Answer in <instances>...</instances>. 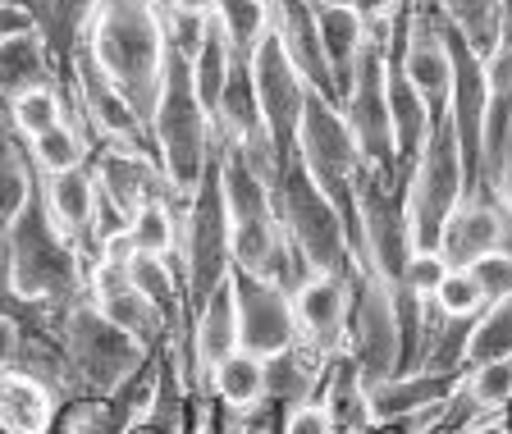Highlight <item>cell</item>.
<instances>
[{
  "label": "cell",
  "instance_id": "cell-27",
  "mask_svg": "<svg viewBox=\"0 0 512 434\" xmlns=\"http://www.w3.org/2000/svg\"><path fill=\"white\" fill-rule=\"evenodd\" d=\"M32 192H37V170L28 160V142L5 124V110H0V243L14 229V220L28 211Z\"/></svg>",
  "mask_w": 512,
  "mask_h": 434
},
{
  "label": "cell",
  "instance_id": "cell-39",
  "mask_svg": "<svg viewBox=\"0 0 512 434\" xmlns=\"http://www.w3.org/2000/svg\"><path fill=\"white\" fill-rule=\"evenodd\" d=\"M279 434H339V430H334V416L325 403H298L284 412Z\"/></svg>",
  "mask_w": 512,
  "mask_h": 434
},
{
  "label": "cell",
  "instance_id": "cell-35",
  "mask_svg": "<svg viewBox=\"0 0 512 434\" xmlns=\"http://www.w3.org/2000/svg\"><path fill=\"white\" fill-rule=\"evenodd\" d=\"M458 389L467 393V403L476 407L480 416H499L503 407H512V357L485 361V366H467Z\"/></svg>",
  "mask_w": 512,
  "mask_h": 434
},
{
  "label": "cell",
  "instance_id": "cell-36",
  "mask_svg": "<svg viewBox=\"0 0 512 434\" xmlns=\"http://www.w3.org/2000/svg\"><path fill=\"white\" fill-rule=\"evenodd\" d=\"M215 19L229 32L234 55H252V46L270 28V0H215Z\"/></svg>",
  "mask_w": 512,
  "mask_h": 434
},
{
  "label": "cell",
  "instance_id": "cell-43",
  "mask_svg": "<svg viewBox=\"0 0 512 434\" xmlns=\"http://www.w3.org/2000/svg\"><path fill=\"white\" fill-rule=\"evenodd\" d=\"M165 10L192 14V19H211V14H215V0H165Z\"/></svg>",
  "mask_w": 512,
  "mask_h": 434
},
{
  "label": "cell",
  "instance_id": "cell-13",
  "mask_svg": "<svg viewBox=\"0 0 512 434\" xmlns=\"http://www.w3.org/2000/svg\"><path fill=\"white\" fill-rule=\"evenodd\" d=\"M87 302H92L110 325H119L124 334H133L147 352H160V343H174V334H170V325L160 320V311L133 288V279H128V261L96 256V261L87 265Z\"/></svg>",
  "mask_w": 512,
  "mask_h": 434
},
{
  "label": "cell",
  "instance_id": "cell-5",
  "mask_svg": "<svg viewBox=\"0 0 512 434\" xmlns=\"http://www.w3.org/2000/svg\"><path fill=\"white\" fill-rule=\"evenodd\" d=\"M298 160L307 165V174L316 179V188L330 197V206L339 211L343 229H348L352 261L362 256V220H357V183H362L366 160L352 142L348 124H343L339 106L325 101L320 92H307L302 106V128H298Z\"/></svg>",
  "mask_w": 512,
  "mask_h": 434
},
{
  "label": "cell",
  "instance_id": "cell-41",
  "mask_svg": "<svg viewBox=\"0 0 512 434\" xmlns=\"http://www.w3.org/2000/svg\"><path fill=\"white\" fill-rule=\"evenodd\" d=\"M28 32H37L28 5H19V0H0V42H5V37H28Z\"/></svg>",
  "mask_w": 512,
  "mask_h": 434
},
{
  "label": "cell",
  "instance_id": "cell-45",
  "mask_svg": "<svg viewBox=\"0 0 512 434\" xmlns=\"http://www.w3.org/2000/svg\"><path fill=\"white\" fill-rule=\"evenodd\" d=\"M503 10H508V14H512V0H503Z\"/></svg>",
  "mask_w": 512,
  "mask_h": 434
},
{
  "label": "cell",
  "instance_id": "cell-4",
  "mask_svg": "<svg viewBox=\"0 0 512 434\" xmlns=\"http://www.w3.org/2000/svg\"><path fill=\"white\" fill-rule=\"evenodd\" d=\"M215 170H220L229 238H234V270L256 279H279L284 265V229L275 211V183L247 170L229 142H215Z\"/></svg>",
  "mask_w": 512,
  "mask_h": 434
},
{
  "label": "cell",
  "instance_id": "cell-40",
  "mask_svg": "<svg viewBox=\"0 0 512 434\" xmlns=\"http://www.w3.org/2000/svg\"><path fill=\"white\" fill-rule=\"evenodd\" d=\"M23 343H28V329L14 311L0 307V371H19L23 361Z\"/></svg>",
  "mask_w": 512,
  "mask_h": 434
},
{
  "label": "cell",
  "instance_id": "cell-1",
  "mask_svg": "<svg viewBox=\"0 0 512 434\" xmlns=\"http://www.w3.org/2000/svg\"><path fill=\"white\" fill-rule=\"evenodd\" d=\"M83 46L96 60V69L124 92L133 115L151 124L160 78H165V55H170L165 10L156 0H96Z\"/></svg>",
  "mask_w": 512,
  "mask_h": 434
},
{
  "label": "cell",
  "instance_id": "cell-6",
  "mask_svg": "<svg viewBox=\"0 0 512 434\" xmlns=\"http://www.w3.org/2000/svg\"><path fill=\"white\" fill-rule=\"evenodd\" d=\"M174 270L183 284V307L192 311L202 307L206 297L234 275V238H229V211H224V192H220V170H206L202 188L192 192V202L179 206V247H174Z\"/></svg>",
  "mask_w": 512,
  "mask_h": 434
},
{
  "label": "cell",
  "instance_id": "cell-34",
  "mask_svg": "<svg viewBox=\"0 0 512 434\" xmlns=\"http://www.w3.org/2000/svg\"><path fill=\"white\" fill-rule=\"evenodd\" d=\"M128 243H133V252L170 256L174 261V247H179V206L170 197H151L147 206H138V215L128 220Z\"/></svg>",
  "mask_w": 512,
  "mask_h": 434
},
{
  "label": "cell",
  "instance_id": "cell-18",
  "mask_svg": "<svg viewBox=\"0 0 512 434\" xmlns=\"http://www.w3.org/2000/svg\"><path fill=\"white\" fill-rule=\"evenodd\" d=\"M92 165L96 192L110 197L119 211L133 220L138 206H147L151 197H165V179H160V165L151 151H115V147H96Z\"/></svg>",
  "mask_w": 512,
  "mask_h": 434
},
{
  "label": "cell",
  "instance_id": "cell-8",
  "mask_svg": "<svg viewBox=\"0 0 512 434\" xmlns=\"http://www.w3.org/2000/svg\"><path fill=\"white\" fill-rule=\"evenodd\" d=\"M352 311H348V343L343 352L352 357L362 384L394 380L407 371V339H403V311H398V288H389L375 270L352 261L348 265Z\"/></svg>",
  "mask_w": 512,
  "mask_h": 434
},
{
  "label": "cell",
  "instance_id": "cell-2",
  "mask_svg": "<svg viewBox=\"0 0 512 434\" xmlns=\"http://www.w3.org/2000/svg\"><path fill=\"white\" fill-rule=\"evenodd\" d=\"M147 138H151V156L160 165V179H165V197L174 206H188L215 160V124L206 115V106L197 101L188 55L174 51V46L165 55V78H160Z\"/></svg>",
  "mask_w": 512,
  "mask_h": 434
},
{
  "label": "cell",
  "instance_id": "cell-26",
  "mask_svg": "<svg viewBox=\"0 0 512 434\" xmlns=\"http://www.w3.org/2000/svg\"><path fill=\"white\" fill-rule=\"evenodd\" d=\"M325 366H330V357H316L302 343L279 352V357H266V403L279 407L316 403V389L325 384Z\"/></svg>",
  "mask_w": 512,
  "mask_h": 434
},
{
  "label": "cell",
  "instance_id": "cell-14",
  "mask_svg": "<svg viewBox=\"0 0 512 434\" xmlns=\"http://www.w3.org/2000/svg\"><path fill=\"white\" fill-rule=\"evenodd\" d=\"M512 243V215L490 197H467L458 211L448 215L435 252L444 256L448 270H471L485 256L503 252Z\"/></svg>",
  "mask_w": 512,
  "mask_h": 434
},
{
  "label": "cell",
  "instance_id": "cell-21",
  "mask_svg": "<svg viewBox=\"0 0 512 434\" xmlns=\"http://www.w3.org/2000/svg\"><path fill=\"white\" fill-rule=\"evenodd\" d=\"M19 5H28L32 23H37V37L46 42V51H51L55 69H60V78H64L78 55V46L87 42L96 0H19Z\"/></svg>",
  "mask_w": 512,
  "mask_h": 434
},
{
  "label": "cell",
  "instance_id": "cell-19",
  "mask_svg": "<svg viewBox=\"0 0 512 434\" xmlns=\"http://www.w3.org/2000/svg\"><path fill=\"white\" fill-rule=\"evenodd\" d=\"M37 192H42L46 211L51 220L69 233V243L83 252V261H96V247H92V215H96V179H92V165H78V170H64V174H37Z\"/></svg>",
  "mask_w": 512,
  "mask_h": 434
},
{
  "label": "cell",
  "instance_id": "cell-24",
  "mask_svg": "<svg viewBox=\"0 0 512 434\" xmlns=\"http://www.w3.org/2000/svg\"><path fill=\"white\" fill-rule=\"evenodd\" d=\"M55 78H60V69L37 32L0 42V106H10L14 96L37 92V87H55Z\"/></svg>",
  "mask_w": 512,
  "mask_h": 434
},
{
  "label": "cell",
  "instance_id": "cell-7",
  "mask_svg": "<svg viewBox=\"0 0 512 434\" xmlns=\"http://www.w3.org/2000/svg\"><path fill=\"white\" fill-rule=\"evenodd\" d=\"M275 211H279L284 243L298 247L302 261H307L316 275H343L352 265L348 229H343L339 211L330 206V197H325V192L316 188V179L307 174V165L298 160V151L279 165Z\"/></svg>",
  "mask_w": 512,
  "mask_h": 434
},
{
  "label": "cell",
  "instance_id": "cell-30",
  "mask_svg": "<svg viewBox=\"0 0 512 434\" xmlns=\"http://www.w3.org/2000/svg\"><path fill=\"white\" fill-rule=\"evenodd\" d=\"M192 87H197V101L206 106V115H215L220 106V92L229 83V64H234V46H229V32L220 28V19H206V32H202V46L192 55Z\"/></svg>",
  "mask_w": 512,
  "mask_h": 434
},
{
  "label": "cell",
  "instance_id": "cell-33",
  "mask_svg": "<svg viewBox=\"0 0 512 434\" xmlns=\"http://www.w3.org/2000/svg\"><path fill=\"white\" fill-rule=\"evenodd\" d=\"M64 119H69V96H64L60 87H37V92H23L5 106V124H10L23 142L51 133Z\"/></svg>",
  "mask_w": 512,
  "mask_h": 434
},
{
  "label": "cell",
  "instance_id": "cell-16",
  "mask_svg": "<svg viewBox=\"0 0 512 434\" xmlns=\"http://www.w3.org/2000/svg\"><path fill=\"white\" fill-rule=\"evenodd\" d=\"M229 352H238V288L234 275L224 279L202 307L192 311L188 329V366H192V389H206L211 371Z\"/></svg>",
  "mask_w": 512,
  "mask_h": 434
},
{
  "label": "cell",
  "instance_id": "cell-17",
  "mask_svg": "<svg viewBox=\"0 0 512 434\" xmlns=\"http://www.w3.org/2000/svg\"><path fill=\"white\" fill-rule=\"evenodd\" d=\"M270 32L279 37V46H284V55L293 60V69L302 74V83H307L311 92H320L325 101H334V106H339L330 64H325V51H320L316 5H311V0H270Z\"/></svg>",
  "mask_w": 512,
  "mask_h": 434
},
{
  "label": "cell",
  "instance_id": "cell-25",
  "mask_svg": "<svg viewBox=\"0 0 512 434\" xmlns=\"http://www.w3.org/2000/svg\"><path fill=\"white\" fill-rule=\"evenodd\" d=\"M430 5H435L439 19L467 42V51L476 55V60H490V55L499 51L503 32H508L503 0H430Z\"/></svg>",
  "mask_w": 512,
  "mask_h": 434
},
{
  "label": "cell",
  "instance_id": "cell-11",
  "mask_svg": "<svg viewBox=\"0 0 512 434\" xmlns=\"http://www.w3.org/2000/svg\"><path fill=\"white\" fill-rule=\"evenodd\" d=\"M247 74H252V92H256V106H261V124H266L275 151L288 160L298 151L302 106H307L311 87L302 83V74L293 69V60L284 55V46H279V37L270 28L252 46V55H247Z\"/></svg>",
  "mask_w": 512,
  "mask_h": 434
},
{
  "label": "cell",
  "instance_id": "cell-20",
  "mask_svg": "<svg viewBox=\"0 0 512 434\" xmlns=\"http://www.w3.org/2000/svg\"><path fill=\"white\" fill-rule=\"evenodd\" d=\"M462 375H435V371H403L394 380H380L366 389V407H371V425H389V421H407L416 412L448 403L458 393Z\"/></svg>",
  "mask_w": 512,
  "mask_h": 434
},
{
  "label": "cell",
  "instance_id": "cell-44",
  "mask_svg": "<svg viewBox=\"0 0 512 434\" xmlns=\"http://www.w3.org/2000/svg\"><path fill=\"white\" fill-rule=\"evenodd\" d=\"M311 5H320V10H339V5H352V0H311Z\"/></svg>",
  "mask_w": 512,
  "mask_h": 434
},
{
  "label": "cell",
  "instance_id": "cell-29",
  "mask_svg": "<svg viewBox=\"0 0 512 434\" xmlns=\"http://www.w3.org/2000/svg\"><path fill=\"white\" fill-rule=\"evenodd\" d=\"M206 389L215 393V403L224 412H252L256 403H266V361L252 357V352H229L211 371Z\"/></svg>",
  "mask_w": 512,
  "mask_h": 434
},
{
  "label": "cell",
  "instance_id": "cell-10",
  "mask_svg": "<svg viewBox=\"0 0 512 434\" xmlns=\"http://www.w3.org/2000/svg\"><path fill=\"white\" fill-rule=\"evenodd\" d=\"M384 78H389V23L366 32L362 60H357V74H352V83H348V96H343L339 115H343V124H348L352 142H357V151H362L366 170L384 174V179H398V151H394V124H389Z\"/></svg>",
  "mask_w": 512,
  "mask_h": 434
},
{
  "label": "cell",
  "instance_id": "cell-38",
  "mask_svg": "<svg viewBox=\"0 0 512 434\" xmlns=\"http://www.w3.org/2000/svg\"><path fill=\"white\" fill-rule=\"evenodd\" d=\"M448 265L439 252H412L407 256V270H403V293H412L416 302H430L435 297V288L444 284Z\"/></svg>",
  "mask_w": 512,
  "mask_h": 434
},
{
  "label": "cell",
  "instance_id": "cell-32",
  "mask_svg": "<svg viewBox=\"0 0 512 434\" xmlns=\"http://www.w3.org/2000/svg\"><path fill=\"white\" fill-rule=\"evenodd\" d=\"M28 160L37 174H64V170H78L92 160V147H87V133L78 128V119H64L55 124L51 133L28 142Z\"/></svg>",
  "mask_w": 512,
  "mask_h": 434
},
{
  "label": "cell",
  "instance_id": "cell-9",
  "mask_svg": "<svg viewBox=\"0 0 512 434\" xmlns=\"http://www.w3.org/2000/svg\"><path fill=\"white\" fill-rule=\"evenodd\" d=\"M467 197V174H462V151L453 119H435L430 124L426 151L416 156L412 179H407V238L412 252H435L439 233H444L448 215Z\"/></svg>",
  "mask_w": 512,
  "mask_h": 434
},
{
  "label": "cell",
  "instance_id": "cell-12",
  "mask_svg": "<svg viewBox=\"0 0 512 434\" xmlns=\"http://www.w3.org/2000/svg\"><path fill=\"white\" fill-rule=\"evenodd\" d=\"M234 288H238V348L261 361L298 348V311H293L288 288H279L275 279L243 275V270H234Z\"/></svg>",
  "mask_w": 512,
  "mask_h": 434
},
{
  "label": "cell",
  "instance_id": "cell-46",
  "mask_svg": "<svg viewBox=\"0 0 512 434\" xmlns=\"http://www.w3.org/2000/svg\"><path fill=\"white\" fill-rule=\"evenodd\" d=\"M156 5H165V0H156Z\"/></svg>",
  "mask_w": 512,
  "mask_h": 434
},
{
  "label": "cell",
  "instance_id": "cell-42",
  "mask_svg": "<svg viewBox=\"0 0 512 434\" xmlns=\"http://www.w3.org/2000/svg\"><path fill=\"white\" fill-rule=\"evenodd\" d=\"M403 5L407 0H352V10H357V19H362L366 28H384V23H394Z\"/></svg>",
  "mask_w": 512,
  "mask_h": 434
},
{
  "label": "cell",
  "instance_id": "cell-3",
  "mask_svg": "<svg viewBox=\"0 0 512 434\" xmlns=\"http://www.w3.org/2000/svg\"><path fill=\"white\" fill-rule=\"evenodd\" d=\"M55 343L64 352V371H69V398L92 393V398H110L128 380H138L147 371V361L156 352H147L133 334H124L119 325H110L101 311L87 302V293L74 307H64L55 320Z\"/></svg>",
  "mask_w": 512,
  "mask_h": 434
},
{
  "label": "cell",
  "instance_id": "cell-47",
  "mask_svg": "<svg viewBox=\"0 0 512 434\" xmlns=\"http://www.w3.org/2000/svg\"><path fill=\"white\" fill-rule=\"evenodd\" d=\"M508 19H512V14H508Z\"/></svg>",
  "mask_w": 512,
  "mask_h": 434
},
{
  "label": "cell",
  "instance_id": "cell-22",
  "mask_svg": "<svg viewBox=\"0 0 512 434\" xmlns=\"http://www.w3.org/2000/svg\"><path fill=\"white\" fill-rule=\"evenodd\" d=\"M55 393L23 371H0V434H51Z\"/></svg>",
  "mask_w": 512,
  "mask_h": 434
},
{
  "label": "cell",
  "instance_id": "cell-23",
  "mask_svg": "<svg viewBox=\"0 0 512 434\" xmlns=\"http://www.w3.org/2000/svg\"><path fill=\"white\" fill-rule=\"evenodd\" d=\"M316 32H320V51H325V64H330V78H334V96H339V106H343L371 28L357 19L352 5H339V10H320L316 5Z\"/></svg>",
  "mask_w": 512,
  "mask_h": 434
},
{
  "label": "cell",
  "instance_id": "cell-31",
  "mask_svg": "<svg viewBox=\"0 0 512 434\" xmlns=\"http://www.w3.org/2000/svg\"><path fill=\"white\" fill-rule=\"evenodd\" d=\"M512 357V293L485 302L467 334V357L462 366H485V361H508Z\"/></svg>",
  "mask_w": 512,
  "mask_h": 434
},
{
  "label": "cell",
  "instance_id": "cell-28",
  "mask_svg": "<svg viewBox=\"0 0 512 434\" xmlns=\"http://www.w3.org/2000/svg\"><path fill=\"white\" fill-rule=\"evenodd\" d=\"M128 279L147 297L151 307L160 311V320L170 325V334L179 339L183 334V320H188V307H183V284H179V270H174L170 256H147V252H133L128 261Z\"/></svg>",
  "mask_w": 512,
  "mask_h": 434
},
{
  "label": "cell",
  "instance_id": "cell-15",
  "mask_svg": "<svg viewBox=\"0 0 512 434\" xmlns=\"http://www.w3.org/2000/svg\"><path fill=\"white\" fill-rule=\"evenodd\" d=\"M293 311H298V343L311 348L316 357H334L348 343V311H352V288L348 270L343 275H316L293 293Z\"/></svg>",
  "mask_w": 512,
  "mask_h": 434
},
{
  "label": "cell",
  "instance_id": "cell-37",
  "mask_svg": "<svg viewBox=\"0 0 512 434\" xmlns=\"http://www.w3.org/2000/svg\"><path fill=\"white\" fill-rule=\"evenodd\" d=\"M485 302H490V297H485V284L476 279V270H448L444 284L430 297V307L448 320H476L480 311H485Z\"/></svg>",
  "mask_w": 512,
  "mask_h": 434
}]
</instances>
